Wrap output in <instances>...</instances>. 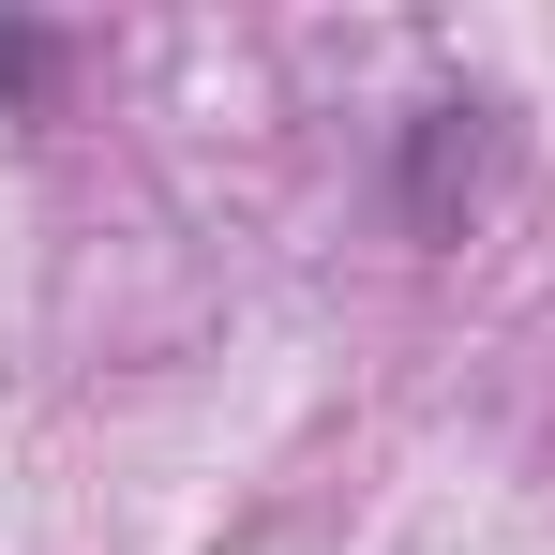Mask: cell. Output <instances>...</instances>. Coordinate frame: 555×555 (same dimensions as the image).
Instances as JSON below:
<instances>
[{"label":"cell","instance_id":"obj_1","mask_svg":"<svg viewBox=\"0 0 555 555\" xmlns=\"http://www.w3.org/2000/svg\"><path fill=\"white\" fill-rule=\"evenodd\" d=\"M451 166H480V135H465V105H436V120H421V166H405V210H421V225L451 210Z\"/></svg>","mask_w":555,"mask_h":555},{"label":"cell","instance_id":"obj_2","mask_svg":"<svg viewBox=\"0 0 555 555\" xmlns=\"http://www.w3.org/2000/svg\"><path fill=\"white\" fill-rule=\"evenodd\" d=\"M0 91H15V105L46 91V30H0Z\"/></svg>","mask_w":555,"mask_h":555}]
</instances>
